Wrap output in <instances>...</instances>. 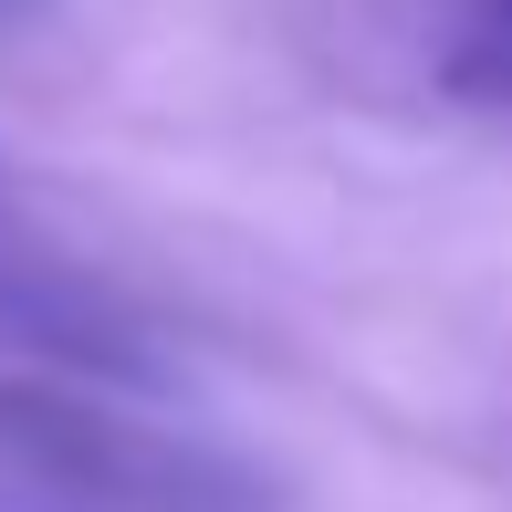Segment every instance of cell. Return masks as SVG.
Listing matches in <instances>:
<instances>
[{
    "mask_svg": "<svg viewBox=\"0 0 512 512\" xmlns=\"http://www.w3.org/2000/svg\"><path fill=\"white\" fill-rule=\"evenodd\" d=\"M0 324H21V335L63 345V356H84V366L147 377V345H136V324L115 314L95 283H74V272H53L42 251H11V241H0Z\"/></svg>",
    "mask_w": 512,
    "mask_h": 512,
    "instance_id": "cell-1",
    "label": "cell"
},
{
    "mask_svg": "<svg viewBox=\"0 0 512 512\" xmlns=\"http://www.w3.org/2000/svg\"><path fill=\"white\" fill-rule=\"evenodd\" d=\"M492 21H502V32H512V0H492Z\"/></svg>",
    "mask_w": 512,
    "mask_h": 512,
    "instance_id": "cell-2",
    "label": "cell"
}]
</instances>
